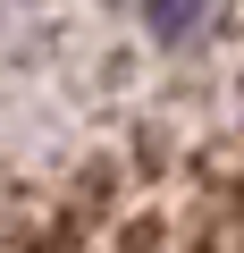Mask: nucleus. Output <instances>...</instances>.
<instances>
[{
  "instance_id": "obj_1",
  "label": "nucleus",
  "mask_w": 244,
  "mask_h": 253,
  "mask_svg": "<svg viewBox=\"0 0 244 253\" xmlns=\"http://www.w3.org/2000/svg\"><path fill=\"white\" fill-rule=\"evenodd\" d=\"M152 9H160V26H177V17H194V9H202V0H152Z\"/></svg>"
}]
</instances>
